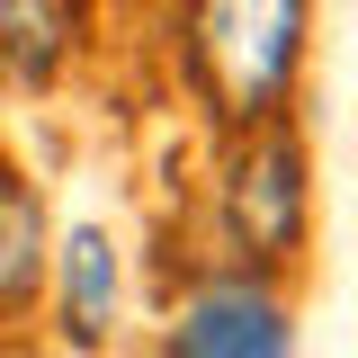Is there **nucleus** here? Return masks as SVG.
Instances as JSON below:
<instances>
[{"mask_svg":"<svg viewBox=\"0 0 358 358\" xmlns=\"http://www.w3.org/2000/svg\"><path fill=\"white\" fill-rule=\"evenodd\" d=\"M45 268H54V251H45V197L0 162V322H18L36 305Z\"/></svg>","mask_w":358,"mask_h":358,"instance_id":"obj_5","label":"nucleus"},{"mask_svg":"<svg viewBox=\"0 0 358 358\" xmlns=\"http://www.w3.org/2000/svg\"><path fill=\"white\" fill-rule=\"evenodd\" d=\"M63 45H72L63 0H0V81H54Z\"/></svg>","mask_w":358,"mask_h":358,"instance_id":"obj_6","label":"nucleus"},{"mask_svg":"<svg viewBox=\"0 0 358 358\" xmlns=\"http://www.w3.org/2000/svg\"><path fill=\"white\" fill-rule=\"evenodd\" d=\"M162 350L171 358H296V322L260 268H215L179 296Z\"/></svg>","mask_w":358,"mask_h":358,"instance_id":"obj_3","label":"nucleus"},{"mask_svg":"<svg viewBox=\"0 0 358 358\" xmlns=\"http://www.w3.org/2000/svg\"><path fill=\"white\" fill-rule=\"evenodd\" d=\"M54 305H63V341L72 350H108L117 331V242L99 224H72L54 251Z\"/></svg>","mask_w":358,"mask_h":358,"instance_id":"obj_4","label":"nucleus"},{"mask_svg":"<svg viewBox=\"0 0 358 358\" xmlns=\"http://www.w3.org/2000/svg\"><path fill=\"white\" fill-rule=\"evenodd\" d=\"M188 90L224 126H268L305 63V0H197L188 9Z\"/></svg>","mask_w":358,"mask_h":358,"instance_id":"obj_1","label":"nucleus"},{"mask_svg":"<svg viewBox=\"0 0 358 358\" xmlns=\"http://www.w3.org/2000/svg\"><path fill=\"white\" fill-rule=\"evenodd\" d=\"M305 206H313V179H305V143L278 126H251V143L233 152L224 171V242L242 268H287L305 251Z\"/></svg>","mask_w":358,"mask_h":358,"instance_id":"obj_2","label":"nucleus"}]
</instances>
